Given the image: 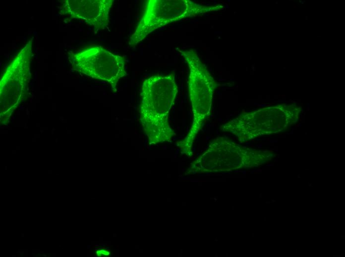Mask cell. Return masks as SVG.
Returning a JSON list of instances; mask_svg holds the SVG:
<instances>
[{"label": "cell", "mask_w": 345, "mask_h": 257, "mask_svg": "<svg viewBox=\"0 0 345 257\" xmlns=\"http://www.w3.org/2000/svg\"><path fill=\"white\" fill-rule=\"evenodd\" d=\"M177 91L173 73L152 75L143 82L139 107L140 121L150 144L170 141L174 135L169 115Z\"/></svg>", "instance_id": "cell-1"}, {"label": "cell", "mask_w": 345, "mask_h": 257, "mask_svg": "<svg viewBox=\"0 0 345 257\" xmlns=\"http://www.w3.org/2000/svg\"><path fill=\"white\" fill-rule=\"evenodd\" d=\"M189 68L188 89L193 113L192 126L179 146L184 153L190 150L194 140L209 116L217 84L195 50L177 49Z\"/></svg>", "instance_id": "cell-2"}, {"label": "cell", "mask_w": 345, "mask_h": 257, "mask_svg": "<svg viewBox=\"0 0 345 257\" xmlns=\"http://www.w3.org/2000/svg\"><path fill=\"white\" fill-rule=\"evenodd\" d=\"M223 9L222 4L206 5L189 0H148L129 38V44L135 46L148 35L169 24L187 18L202 17Z\"/></svg>", "instance_id": "cell-3"}, {"label": "cell", "mask_w": 345, "mask_h": 257, "mask_svg": "<svg viewBox=\"0 0 345 257\" xmlns=\"http://www.w3.org/2000/svg\"><path fill=\"white\" fill-rule=\"evenodd\" d=\"M69 57L74 70L107 81L115 91L118 81L126 75L125 59L101 46L87 47L70 53Z\"/></svg>", "instance_id": "cell-4"}, {"label": "cell", "mask_w": 345, "mask_h": 257, "mask_svg": "<svg viewBox=\"0 0 345 257\" xmlns=\"http://www.w3.org/2000/svg\"><path fill=\"white\" fill-rule=\"evenodd\" d=\"M32 38L7 66L0 81L1 110L12 111L23 99L30 77Z\"/></svg>", "instance_id": "cell-5"}, {"label": "cell", "mask_w": 345, "mask_h": 257, "mask_svg": "<svg viewBox=\"0 0 345 257\" xmlns=\"http://www.w3.org/2000/svg\"><path fill=\"white\" fill-rule=\"evenodd\" d=\"M113 0H65L60 13L71 18L83 20L96 31L102 30L109 23V12Z\"/></svg>", "instance_id": "cell-6"}, {"label": "cell", "mask_w": 345, "mask_h": 257, "mask_svg": "<svg viewBox=\"0 0 345 257\" xmlns=\"http://www.w3.org/2000/svg\"><path fill=\"white\" fill-rule=\"evenodd\" d=\"M96 255L98 257L109 256L110 252L106 249L99 248L96 251Z\"/></svg>", "instance_id": "cell-7"}]
</instances>
